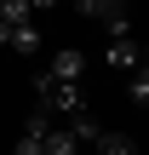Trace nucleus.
Here are the masks:
<instances>
[{
    "label": "nucleus",
    "mask_w": 149,
    "mask_h": 155,
    "mask_svg": "<svg viewBox=\"0 0 149 155\" xmlns=\"http://www.w3.org/2000/svg\"><path fill=\"white\" fill-rule=\"evenodd\" d=\"M34 98L46 104V109H57V115H75V109H86V98H80V81H57V75H34Z\"/></svg>",
    "instance_id": "nucleus-1"
},
{
    "label": "nucleus",
    "mask_w": 149,
    "mask_h": 155,
    "mask_svg": "<svg viewBox=\"0 0 149 155\" xmlns=\"http://www.w3.org/2000/svg\"><path fill=\"white\" fill-rule=\"evenodd\" d=\"M103 63H109V69H121V75H132V69L144 63V46H138L132 35H109V46H103Z\"/></svg>",
    "instance_id": "nucleus-2"
},
{
    "label": "nucleus",
    "mask_w": 149,
    "mask_h": 155,
    "mask_svg": "<svg viewBox=\"0 0 149 155\" xmlns=\"http://www.w3.org/2000/svg\"><path fill=\"white\" fill-rule=\"evenodd\" d=\"M46 75H57V81H80V75H86V52H75V46H63V52H52V63H46Z\"/></svg>",
    "instance_id": "nucleus-3"
},
{
    "label": "nucleus",
    "mask_w": 149,
    "mask_h": 155,
    "mask_svg": "<svg viewBox=\"0 0 149 155\" xmlns=\"http://www.w3.org/2000/svg\"><path fill=\"white\" fill-rule=\"evenodd\" d=\"M40 150H46V155H80V144H75V132H69V127H46Z\"/></svg>",
    "instance_id": "nucleus-4"
},
{
    "label": "nucleus",
    "mask_w": 149,
    "mask_h": 155,
    "mask_svg": "<svg viewBox=\"0 0 149 155\" xmlns=\"http://www.w3.org/2000/svg\"><path fill=\"white\" fill-rule=\"evenodd\" d=\"M17 58H34L40 52V35H34V23H11V40H6Z\"/></svg>",
    "instance_id": "nucleus-5"
},
{
    "label": "nucleus",
    "mask_w": 149,
    "mask_h": 155,
    "mask_svg": "<svg viewBox=\"0 0 149 155\" xmlns=\"http://www.w3.org/2000/svg\"><path fill=\"white\" fill-rule=\"evenodd\" d=\"M126 6H132V0H75V12H80V17H98V23H103V17H121Z\"/></svg>",
    "instance_id": "nucleus-6"
},
{
    "label": "nucleus",
    "mask_w": 149,
    "mask_h": 155,
    "mask_svg": "<svg viewBox=\"0 0 149 155\" xmlns=\"http://www.w3.org/2000/svg\"><path fill=\"white\" fill-rule=\"evenodd\" d=\"M92 150H98V155H138V144H132L126 132H98Z\"/></svg>",
    "instance_id": "nucleus-7"
},
{
    "label": "nucleus",
    "mask_w": 149,
    "mask_h": 155,
    "mask_svg": "<svg viewBox=\"0 0 149 155\" xmlns=\"http://www.w3.org/2000/svg\"><path fill=\"white\" fill-rule=\"evenodd\" d=\"M126 98H132V109H149V69L144 63L126 75Z\"/></svg>",
    "instance_id": "nucleus-8"
},
{
    "label": "nucleus",
    "mask_w": 149,
    "mask_h": 155,
    "mask_svg": "<svg viewBox=\"0 0 149 155\" xmlns=\"http://www.w3.org/2000/svg\"><path fill=\"white\" fill-rule=\"evenodd\" d=\"M69 132H75V144H92V138H98L103 127H98V121H92L86 109H75V115H69Z\"/></svg>",
    "instance_id": "nucleus-9"
},
{
    "label": "nucleus",
    "mask_w": 149,
    "mask_h": 155,
    "mask_svg": "<svg viewBox=\"0 0 149 155\" xmlns=\"http://www.w3.org/2000/svg\"><path fill=\"white\" fill-rule=\"evenodd\" d=\"M0 23H34L29 0H0Z\"/></svg>",
    "instance_id": "nucleus-10"
},
{
    "label": "nucleus",
    "mask_w": 149,
    "mask_h": 155,
    "mask_svg": "<svg viewBox=\"0 0 149 155\" xmlns=\"http://www.w3.org/2000/svg\"><path fill=\"white\" fill-rule=\"evenodd\" d=\"M46 127H52V109H46V104H40V109H29L23 132H29V138H46Z\"/></svg>",
    "instance_id": "nucleus-11"
},
{
    "label": "nucleus",
    "mask_w": 149,
    "mask_h": 155,
    "mask_svg": "<svg viewBox=\"0 0 149 155\" xmlns=\"http://www.w3.org/2000/svg\"><path fill=\"white\" fill-rule=\"evenodd\" d=\"M103 35H132V12H121V17H103Z\"/></svg>",
    "instance_id": "nucleus-12"
},
{
    "label": "nucleus",
    "mask_w": 149,
    "mask_h": 155,
    "mask_svg": "<svg viewBox=\"0 0 149 155\" xmlns=\"http://www.w3.org/2000/svg\"><path fill=\"white\" fill-rule=\"evenodd\" d=\"M11 155H46V150H40V138H29V132H23V138H17V150H11Z\"/></svg>",
    "instance_id": "nucleus-13"
},
{
    "label": "nucleus",
    "mask_w": 149,
    "mask_h": 155,
    "mask_svg": "<svg viewBox=\"0 0 149 155\" xmlns=\"http://www.w3.org/2000/svg\"><path fill=\"white\" fill-rule=\"evenodd\" d=\"M52 6H57V0H29V12H52Z\"/></svg>",
    "instance_id": "nucleus-14"
},
{
    "label": "nucleus",
    "mask_w": 149,
    "mask_h": 155,
    "mask_svg": "<svg viewBox=\"0 0 149 155\" xmlns=\"http://www.w3.org/2000/svg\"><path fill=\"white\" fill-rule=\"evenodd\" d=\"M6 40H11V23H0V46H6Z\"/></svg>",
    "instance_id": "nucleus-15"
}]
</instances>
